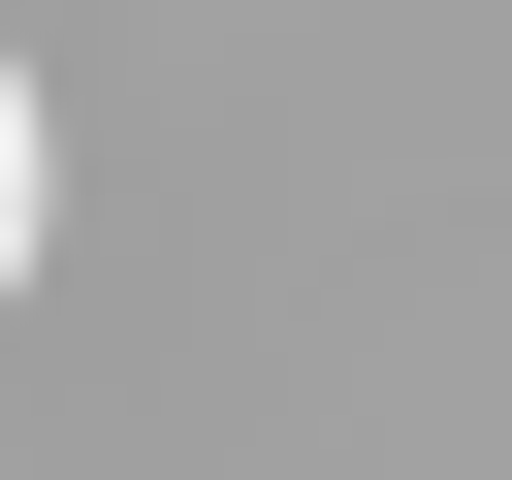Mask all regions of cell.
<instances>
[{
  "label": "cell",
  "instance_id": "cell-1",
  "mask_svg": "<svg viewBox=\"0 0 512 480\" xmlns=\"http://www.w3.org/2000/svg\"><path fill=\"white\" fill-rule=\"evenodd\" d=\"M32 224H64V128H32V64H0V288H32Z\"/></svg>",
  "mask_w": 512,
  "mask_h": 480
}]
</instances>
